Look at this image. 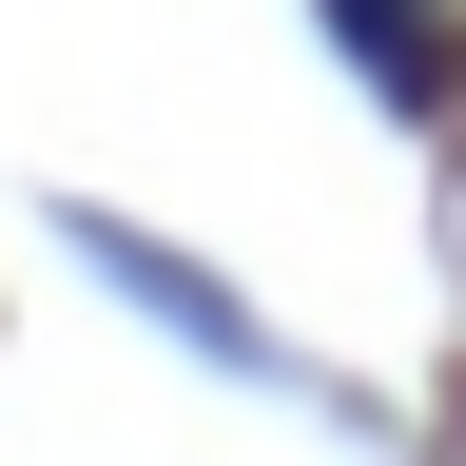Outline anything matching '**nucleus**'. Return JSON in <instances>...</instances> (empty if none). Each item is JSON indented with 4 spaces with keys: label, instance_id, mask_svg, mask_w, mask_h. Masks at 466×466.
I'll return each instance as SVG.
<instances>
[{
    "label": "nucleus",
    "instance_id": "nucleus-1",
    "mask_svg": "<svg viewBox=\"0 0 466 466\" xmlns=\"http://www.w3.org/2000/svg\"><path fill=\"white\" fill-rule=\"evenodd\" d=\"M330 20L370 39V78H389V97H447V20H428V0H330Z\"/></svg>",
    "mask_w": 466,
    "mask_h": 466
}]
</instances>
